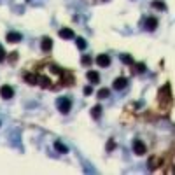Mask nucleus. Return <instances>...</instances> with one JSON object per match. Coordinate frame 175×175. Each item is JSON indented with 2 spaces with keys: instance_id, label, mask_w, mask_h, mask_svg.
I'll return each mask as SVG.
<instances>
[{
  "instance_id": "obj_1",
  "label": "nucleus",
  "mask_w": 175,
  "mask_h": 175,
  "mask_svg": "<svg viewBox=\"0 0 175 175\" xmlns=\"http://www.w3.org/2000/svg\"><path fill=\"white\" fill-rule=\"evenodd\" d=\"M158 102L163 105L165 109H168L172 105V93H170V84H165L158 93Z\"/></svg>"
},
{
  "instance_id": "obj_2",
  "label": "nucleus",
  "mask_w": 175,
  "mask_h": 175,
  "mask_svg": "<svg viewBox=\"0 0 175 175\" xmlns=\"http://www.w3.org/2000/svg\"><path fill=\"white\" fill-rule=\"evenodd\" d=\"M58 109L61 110V114H68L72 109V102L68 98H60L58 100Z\"/></svg>"
},
{
  "instance_id": "obj_3",
  "label": "nucleus",
  "mask_w": 175,
  "mask_h": 175,
  "mask_svg": "<svg viewBox=\"0 0 175 175\" xmlns=\"http://www.w3.org/2000/svg\"><path fill=\"white\" fill-rule=\"evenodd\" d=\"M133 151H135V154L137 156H142V154H145V145H144V142L142 140H135L133 142Z\"/></svg>"
},
{
  "instance_id": "obj_4",
  "label": "nucleus",
  "mask_w": 175,
  "mask_h": 175,
  "mask_svg": "<svg viewBox=\"0 0 175 175\" xmlns=\"http://www.w3.org/2000/svg\"><path fill=\"white\" fill-rule=\"evenodd\" d=\"M12 95H14V89H12L11 86H2L0 88V96L2 98H6V100H9V98H12Z\"/></svg>"
},
{
  "instance_id": "obj_5",
  "label": "nucleus",
  "mask_w": 175,
  "mask_h": 175,
  "mask_svg": "<svg viewBox=\"0 0 175 175\" xmlns=\"http://www.w3.org/2000/svg\"><path fill=\"white\" fill-rule=\"evenodd\" d=\"M40 47H42L44 53H49V51L53 49V40H51L49 37H44L42 42H40Z\"/></svg>"
},
{
  "instance_id": "obj_6",
  "label": "nucleus",
  "mask_w": 175,
  "mask_h": 175,
  "mask_svg": "<svg viewBox=\"0 0 175 175\" xmlns=\"http://www.w3.org/2000/svg\"><path fill=\"white\" fill-rule=\"evenodd\" d=\"M96 63H98V67H109L110 65V58L107 55H98L96 56Z\"/></svg>"
},
{
  "instance_id": "obj_7",
  "label": "nucleus",
  "mask_w": 175,
  "mask_h": 175,
  "mask_svg": "<svg viewBox=\"0 0 175 175\" xmlns=\"http://www.w3.org/2000/svg\"><path fill=\"white\" fill-rule=\"evenodd\" d=\"M112 86H114V89H124V88L128 86V81H126L124 77H117Z\"/></svg>"
},
{
  "instance_id": "obj_8",
  "label": "nucleus",
  "mask_w": 175,
  "mask_h": 175,
  "mask_svg": "<svg viewBox=\"0 0 175 175\" xmlns=\"http://www.w3.org/2000/svg\"><path fill=\"white\" fill-rule=\"evenodd\" d=\"M156 26H158V19H156V18H147V19H145V28H147L149 32L156 30Z\"/></svg>"
},
{
  "instance_id": "obj_9",
  "label": "nucleus",
  "mask_w": 175,
  "mask_h": 175,
  "mask_svg": "<svg viewBox=\"0 0 175 175\" xmlns=\"http://www.w3.org/2000/svg\"><path fill=\"white\" fill-rule=\"evenodd\" d=\"M60 37L61 39H74V30H70V28H61L60 30Z\"/></svg>"
},
{
  "instance_id": "obj_10",
  "label": "nucleus",
  "mask_w": 175,
  "mask_h": 175,
  "mask_svg": "<svg viewBox=\"0 0 175 175\" xmlns=\"http://www.w3.org/2000/svg\"><path fill=\"white\" fill-rule=\"evenodd\" d=\"M7 40H9L11 44H14V42H19V40H21V33L9 32V33H7Z\"/></svg>"
},
{
  "instance_id": "obj_11",
  "label": "nucleus",
  "mask_w": 175,
  "mask_h": 175,
  "mask_svg": "<svg viewBox=\"0 0 175 175\" xmlns=\"http://www.w3.org/2000/svg\"><path fill=\"white\" fill-rule=\"evenodd\" d=\"M25 81L28 82V84H39V75L37 74H26V75H25Z\"/></svg>"
},
{
  "instance_id": "obj_12",
  "label": "nucleus",
  "mask_w": 175,
  "mask_h": 175,
  "mask_svg": "<svg viewBox=\"0 0 175 175\" xmlns=\"http://www.w3.org/2000/svg\"><path fill=\"white\" fill-rule=\"evenodd\" d=\"M88 81H91L93 84H96V82L100 81V74L98 72H95V70H89L88 72Z\"/></svg>"
},
{
  "instance_id": "obj_13",
  "label": "nucleus",
  "mask_w": 175,
  "mask_h": 175,
  "mask_svg": "<svg viewBox=\"0 0 175 175\" xmlns=\"http://www.w3.org/2000/svg\"><path fill=\"white\" fill-rule=\"evenodd\" d=\"M55 149L58 151V153H61V154H67V153H68V149H67L65 145L60 142V140H56V142H55Z\"/></svg>"
},
{
  "instance_id": "obj_14",
  "label": "nucleus",
  "mask_w": 175,
  "mask_h": 175,
  "mask_svg": "<svg viewBox=\"0 0 175 175\" xmlns=\"http://www.w3.org/2000/svg\"><path fill=\"white\" fill-rule=\"evenodd\" d=\"M91 116H93V119H98L100 116H102V107H100V105H95L93 109H91Z\"/></svg>"
},
{
  "instance_id": "obj_15",
  "label": "nucleus",
  "mask_w": 175,
  "mask_h": 175,
  "mask_svg": "<svg viewBox=\"0 0 175 175\" xmlns=\"http://www.w3.org/2000/svg\"><path fill=\"white\" fill-rule=\"evenodd\" d=\"M121 61L126 65H133V56L131 55H121Z\"/></svg>"
},
{
  "instance_id": "obj_16",
  "label": "nucleus",
  "mask_w": 175,
  "mask_h": 175,
  "mask_svg": "<svg viewBox=\"0 0 175 175\" xmlns=\"http://www.w3.org/2000/svg\"><path fill=\"white\" fill-rule=\"evenodd\" d=\"M75 44H77V47H79V49H86V40H84V39H75Z\"/></svg>"
},
{
  "instance_id": "obj_17",
  "label": "nucleus",
  "mask_w": 175,
  "mask_h": 175,
  "mask_svg": "<svg viewBox=\"0 0 175 175\" xmlns=\"http://www.w3.org/2000/svg\"><path fill=\"white\" fill-rule=\"evenodd\" d=\"M109 89H107V88H102V89H100L98 91V98H107V96H109Z\"/></svg>"
},
{
  "instance_id": "obj_18",
  "label": "nucleus",
  "mask_w": 175,
  "mask_h": 175,
  "mask_svg": "<svg viewBox=\"0 0 175 175\" xmlns=\"http://www.w3.org/2000/svg\"><path fill=\"white\" fill-rule=\"evenodd\" d=\"M153 7H156V9H161V11H165V9H166V6H165L163 2H158V0H154V2H153Z\"/></svg>"
},
{
  "instance_id": "obj_19",
  "label": "nucleus",
  "mask_w": 175,
  "mask_h": 175,
  "mask_svg": "<svg viewBox=\"0 0 175 175\" xmlns=\"http://www.w3.org/2000/svg\"><path fill=\"white\" fill-rule=\"evenodd\" d=\"M114 147H116V142H114V140H112V138H110L109 142H107V151H109V153H110V151H112V149H114Z\"/></svg>"
},
{
  "instance_id": "obj_20",
  "label": "nucleus",
  "mask_w": 175,
  "mask_h": 175,
  "mask_svg": "<svg viewBox=\"0 0 175 175\" xmlns=\"http://www.w3.org/2000/svg\"><path fill=\"white\" fill-rule=\"evenodd\" d=\"M82 65H89V63H91V58H89V56H82Z\"/></svg>"
},
{
  "instance_id": "obj_21",
  "label": "nucleus",
  "mask_w": 175,
  "mask_h": 175,
  "mask_svg": "<svg viewBox=\"0 0 175 175\" xmlns=\"http://www.w3.org/2000/svg\"><path fill=\"white\" fill-rule=\"evenodd\" d=\"M135 67H137L138 74H140V72H145V65H144V63H138V65H135Z\"/></svg>"
},
{
  "instance_id": "obj_22",
  "label": "nucleus",
  "mask_w": 175,
  "mask_h": 175,
  "mask_svg": "<svg viewBox=\"0 0 175 175\" xmlns=\"http://www.w3.org/2000/svg\"><path fill=\"white\" fill-rule=\"evenodd\" d=\"M4 60H6V49L0 46V61H4Z\"/></svg>"
},
{
  "instance_id": "obj_23",
  "label": "nucleus",
  "mask_w": 175,
  "mask_h": 175,
  "mask_svg": "<svg viewBox=\"0 0 175 175\" xmlns=\"http://www.w3.org/2000/svg\"><path fill=\"white\" fill-rule=\"evenodd\" d=\"M91 93H93V88H91V86L84 88V95H91Z\"/></svg>"
}]
</instances>
